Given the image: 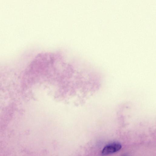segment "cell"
Instances as JSON below:
<instances>
[{
    "instance_id": "1",
    "label": "cell",
    "mask_w": 156,
    "mask_h": 156,
    "mask_svg": "<svg viewBox=\"0 0 156 156\" xmlns=\"http://www.w3.org/2000/svg\"><path fill=\"white\" fill-rule=\"evenodd\" d=\"M121 148V145L119 143H114L110 144L106 146L103 148L101 154L103 155L113 154L120 150Z\"/></svg>"
}]
</instances>
